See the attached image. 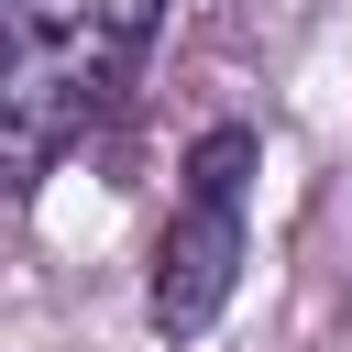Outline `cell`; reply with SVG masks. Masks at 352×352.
Returning a JSON list of instances; mask_svg holds the SVG:
<instances>
[{"label":"cell","mask_w":352,"mask_h":352,"mask_svg":"<svg viewBox=\"0 0 352 352\" xmlns=\"http://www.w3.org/2000/svg\"><path fill=\"white\" fill-rule=\"evenodd\" d=\"M154 22L165 0H11V66H0L11 187H44V165L88 143V121H110L132 66L154 55Z\"/></svg>","instance_id":"obj_1"},{"label":"cell","mask_w":352,"mask_h":352,"mask_svg":"<svg viewBox=\"0 0 352 352\" xmlns=\"http://www.w3.org/2000/svg\"><path fill=\"white\" fill-rule=\"evenodd\" d=\"M253 165H264V143H253L242 121L187 154L176 209H165V231H154V286H143L154 341H198V330L231 308V286H242V264H253Z\"/></svg>","instance_id":"obj_2"}]
</instances>
